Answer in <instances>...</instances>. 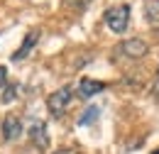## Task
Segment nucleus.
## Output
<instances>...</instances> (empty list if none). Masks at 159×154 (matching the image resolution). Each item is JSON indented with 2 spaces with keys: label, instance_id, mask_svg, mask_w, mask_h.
<instances>
[{
  "label": "nucleus",
  "instance_id": "1",
  "mask_svg": "<svg viewBox=\"0 0 159 154\" xmlns=\"http://www.w3.org/2000/svg\"><path fill=\"white\" fill-rule=\"evenodd\" d=\"M105 25L115 32V34H122L130 25V5L127 2H118V5H110L105 10Z\"/></svg>",
  "mask_w": 159,
  "mask_h": 154
},
{
  "label": "nucleus",
  "instance_id": "2",
  "mask_svg": "<svg viewBox=\"0 0 159 154\" xmlns=\"http://www.w3.org/2000/svg\"><path fill=\"white\" fill-rule=\"evenodd\" d=\"M71 100H74V88L71 86H61L59 91H54L49 100H47V108H49V113L54 117H61L66 113V108L71 105Z\"/></svg>",
  "mask_w": 159,
  "mask_h": 154
},
{
  "label": "nucleus",
  "instance_id": "3",
  "mask_svg": "<svg viewBox=\"0 0 159 154\" xmlns=\"http://www.w3.org/2000/svg\"><path fill=\"white\" fill-rule=\"evenodd\" d=\"M120 52L127 59H142V57L149 54V44H147L144 39H139V37H132V39H125V42L120 44Z\"/></svg>",
  "mask_w": 159,
  "mask_h": 154
},
{
  "label": "nucleus",
  "instance_id": "4",
  "mask_svg": "<svg viewBox=\"0 0 159 154\" xmlns=\"http://www.w3.org/2000/svg\"><path fill=\"white\" fill-rule=\"evenodd\" d=\"M30 142L37 147V149H49V132H47V125L42 122V120H32L30 122Z\"/></svg>",
  "mask_w": 159,
  "mask_h": 154
},
{
  "label": "nucleus",
  "instance_id": "5",
  "mask_svg": "<svg viewBox=\"0 0 159 154\" xmlns=\"http://www.w3.org/2000/svg\"><path fill=\"white\" fill-rule=\"evenodd\" d=\"M37 42H39V29H30V32L25 34V39H22V44L15 49L12 61H22V59H25L32 49H34V47H37Z\"/></svg>",
  "mask_w": 159,
  "mask_h": 154
},
{
  "label": "nucleus",
  "instance_id": "6",
  "mask_svg": "<svg viewBox=\"0 0 159 154\" xmlns=\"http://www.w3.org/2000/svg\"><path fill=\"white\" fill-rule=\"evenodd\" d=\"M105 91V83L103 81H96V78H81L79 81V96L81 98H93L98 96V93H103Z\"/></svg>",
  "mask_w": 159,
  "mask_h": 154
},
{
  "label": "nucleus",
  "instance_id": "7",
  "mask_svg": "<svg viewBox=\"0 0 159 154\" xmlns=\"http://www.w3.org/2000/svg\"><path fill=\"white\" fill-rule=\"evenodd\" d=\"M22 135V122L17 115H7L2 120V137L7 139V142H15L17 137Z\"/></svg>",
  "mask_w": 159,
  "mask_h": 154
},
{
  "label": "nucleus",
  "instance_id": "8",
  "mask_svg": "<svg viewBox=\"0 0 159 154\" xmlns=\"http://www.w3.org/2000/svg\"><path fill=\"white\" fill-rule=\"evenodd\" d=\"M144 20H149L154 27L159 25V0H147L144 2Z\"/></svg>",
  "mask_w": 159,
  "mask_h": 154
},
{
  "label": "nucleus",
  "instance_id": "9",
  "mask_svg": "<svg viewBox=\"0 0 159 154\" xmlns=\"http://www.w3.org/2000/svg\"><path fill=\"white\" fill-rule=\"evenodd\" d=\"M100 115V108L98 105H88L86 110H83V115L79 117V125H91V122H96Z\"/></svg>",
  "mask_w": 159,
  "mask_h": 154
},
{
  "label": "nucleus",
  "instance_id": "10",
  "mask_svg": "<svg viewBox=\"0 0 159 154\" xmlns=\"http://www.w3.org/2000/svg\"><path fill=\"white\" fill-rule=\"evenodd\" d=\"M15 98H17V86H15V83H7V86L2 88V98H0V100H2V103H12Z\"/></svg>",
  "mask_w": 159,
  "mask_h": 154
},
{
  "label": "nucleus",
  "instance_id": "11",
  "mask_svg": "<svg viewBox=\"0 0 159 154\" xmlns=\"http://www.w3.org/2000/svg\"><path fill=\"white\" fill-rule=\"evenodd\" d=\"M64 2H66L69 7H76V10H83V7H86V5L91 2V0H64Z\"/></svg>",
  "mask_w": 159,
  "mask_h": 154
},
{
  "label": "nucleus",
  "instance_id": "12",
  "mask_svg": "<svg viewBox=\"0 0 159 154\" xmlns=\"http://www.w3.org/2000/svg\"><path fill=\"white\" fill-rule=\"evenodd\" d=\"M0 86L2 88L7 86V71H5V66H0Z\"/></svg>",
  "mask_w": 159,
  "mask_h": 154
},
{
  "label": "nucleus",
  "instance_id": "13",
  "mask_svg": "<svg viewBox=\"0 0 159 154\" xmlns=\"http://www.w3.org/2000/svg\"><path fill=\"white\" fill-rule=\"evenodd\" d=\"M52 154H79V152L71 149V147H64V149H57V152H52Z\"/></svg>",
  "mask_w": 159,
  "mask_h": 154
},
{
  "label": "nucleus",
  "instance_id": "14",
  "mask_svg": "<svg viewBox=\"0 0 159 154\" xmlns=\"http://www.w3.org/2000/svg\"><path fill=\"white\" fill-rule=\"evenodd\" d=\"M152 96H154V98L159 100V78L154 81V86H152Z\"/></svg>",
  "mask_w": 159,
  "mask_h": 154
},
{
  "label": "nucleus",
  "instance_id": "15",
  "mask_svg": "<svg viewBox=\"0 0 159 154\" xmlns=\"http://www.w3.org/2000/svg\"><path fill=\"white\" fill-rule=\"evenodd\" d=\"M154 34H157V37H159V25H157V27H154Z\"/></svg>",
  "mask_w": 159,
  "mask_h": 154
},
{
  "label": "nucleus",
  "instance_id": "16",
  "mask_svg": "<svg viewBox=\"0 0 159 154\" xmlns=\"http://www.w3.org/2000/svg\"><path fill=\"white\" fill-rule=\"evenodd\" d=\"M152 154H159V149H157V152H152Z\"/></svg>",
  "mask_w": 159,
  "mask_h": 154
},
{
  "label": "nucleus",
  "instance_id": "17",
  "mask_svg": "<svg viewBox=\"0 0 159 154\" xmlns=\"http://www.w3.org/2000/svg\"><path fill=\"white\" fill-rule=\"evenodd\" d=\"M157 74H159V71H157ZM157 78H159V76H157Z\"/></svg>",
  "mask_w": 159,
  "mask_h": 154
}]
</instances>
